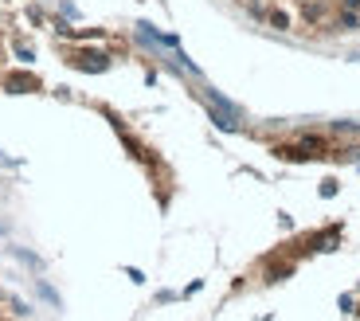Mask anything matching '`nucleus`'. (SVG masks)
I'll return each instance as SVG.
<instances>
[{
  "label": "nucleus",
  "mask_w": 360,
  "mask_h": 321,
  "mask_svg": "<svg viewBox=\"0 0 360 321\" xmlns=\"http://www.w3.org/2000/svg\"><path fill=\"white\" fill-rule=\"evenodd\" d=\"M239 4H243V8H247V16H251V12H255V8H262L266 0H239Z\"/></svg>",
  "instance_id": "f03ea898"
},
{
  "label": "nucleus",
  "mask_w": 360,
  "mask_h": 321,
  "mask_svg": "<svg viewBox=\"0 0 360 321\" xmlns=\"http://www.w3.org/2000/svg\"><path fill=\"white\" fill-rule=\"evenodd\" d=\"M259 24H266V27H274V32H290V27H294V16H290L286 8H282V4H262V20Z\"/></svg>",
  "instance_id": "f257e3e1"
},
{
  "label": "nucleus",
  "mask_w": 360,
  "mask_h": 321,
  "mask_svg": "<svg viewBox=\"0 0 360 321\" xmlns=\"http://www.w3.org/2000/svg\"><path fill=\"white\" fill-rule=\"evenodd\" d=\"M0 321H4V310H0Z\"/></svg>",
  "instance_id": "7ed1b4c3"
}]
</instances>
